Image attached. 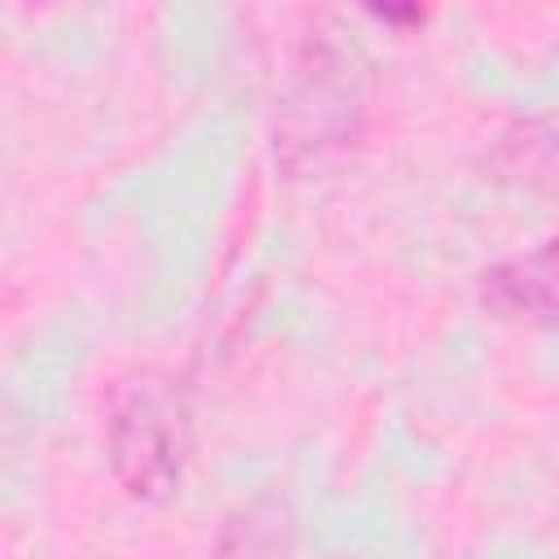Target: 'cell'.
Instances as JSON below:
<instances>
[{
  "label": "cell",
  "instance_id": "6da1fadb",
  "mask_svg": "<svg viewBox=\"0 0 559 559\" xmlns=\"http://www.w3.org/2000/svg\"><path fill=\"white\" fill-rule=\"evenodd\" d=\"M188 450V424L170 389L135 384L109 419L114 476L135 498H166L179 485Z\"/></svg>",
  "mask_w": 559,
  "mask_h": 559
},
{
  "label": "cell",
  "instance_id": "7a4b0ae2",
  "mask_svg": "<svg viewBox=\"0 0 559 559\" xmlns=\"http://www.w3.org/2000/svg\"><path fill=\"white\" fill-rule=\"evenodd\" d=\"M354 114H358V92H354V70H349V52L341 44L314 39L293 74V92L284 100V118H280V148L293 162L297 153L323 148V144H341L354 131Z\"/></svg>",
  "mask_w": 559,
  "mask_h": 559
},
{
  "label": "cell",
  "instance_id": "3957f363",
  "mask_svg": "<svg viewBox=\"0 0 559 559\" xmlns=\"http://www.w3.org/2000/svg\"><path fill=\"white\" fill-rule=\"evenodd\" d=\"M480 301L502 319L559 328V236L485 271Z\"/></svg>",
  "mask_w": 559,
  "mask_h": 559
}]
</instances>
